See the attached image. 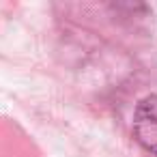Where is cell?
I'll return each mask as SVG.
<instances>
[{"label":"cell","instance_id":"6da1fadb","mask_svg":"<svg viewBox=\"0 0 157 157\" xmlns=\"http://www.w3.org/2000/svg\"><path fill=\"white\" fill-rule=\"evenodd\" d=\"M133 136L151 155L157 157V93L138 101L133 112Z\"/></svg>","mask_w":157,"mask_h":157}]
</instances>
